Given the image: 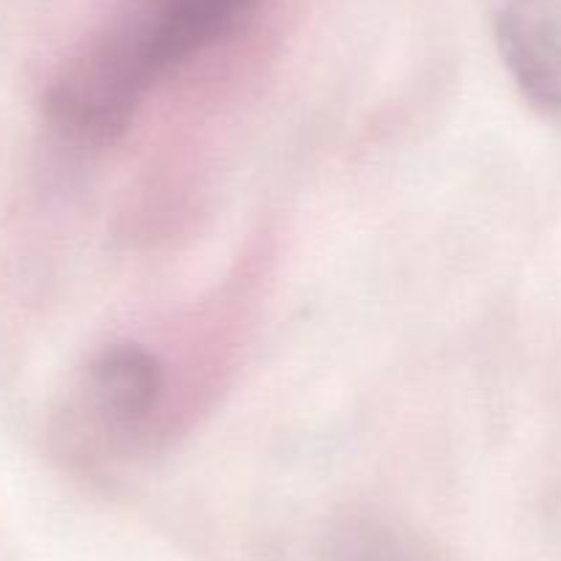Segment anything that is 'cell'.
Returning a JSON list of instances; mask_svg holds the SVG:
<instances>
[{
    "instance_id": "6da1fadb",
    "label": "cell",
    "mask_w": 561,
    "mask_h": 561,
    "mask_svg": "<svg viewBox=\"0 0 561 561\" xmlns=\"http://www.w3.org/2000/svg\"><path fill=\"white\" fill-rule=\"evenodd\" d=\"M251 9L253 0H140L91 47L129 94L147 100L160 80L234 34Z\"/></svg>"
},
{
    "instance_id": "7a4b0ae2",
    "label": "cell",
    "mask_w": 561,
    "mask_h": 561,
    "mask_svg": "<svg viewBox=\"0 0 561 561\" xmlns=\"http://www.w3.org/2000/svg\"><path fill=\"white\" fill-rule=\"evenodd\" d=\"M163 399V360L140 344H111L91 358L75 388L67 435L100 449H129L149 438Z\"/></svg>"
},
{
    "instance_id": "3957f363",
    "label": "cell",
    "mask_w": 561,
    "mask_h": 561,
    "mask_svg": "<svg viewBox=\"0 0 561 561\" xmlns=\"http://www.w3.org/2000/svg\"><path fill=\"white\" fill-rule=\"evenodd\" d=\"M495 45L523 100L561 124V0H504Z\"/></svg>"
},
{
    "instance_id": "277c9868",
    "label": "cell",
    "mask_w": 561,
    "mask_h": 561,
    "mask_svg": "<svg viewBox=\"0 0 561 561\" xmlns=\"http://www.w3.org/2000/svg\"><path fill=\"white\" fill-rule=\"evenodd\" d=\"M317 561H444V556L404 523L371 512H350L328 523Z\"/></svg>"
}]
</instances>
